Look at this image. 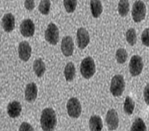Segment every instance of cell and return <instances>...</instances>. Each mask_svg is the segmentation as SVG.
I'll list each match as a JSON object with an SVG mask.
<instances>
[{
    "label": "cell",
    "instance_id": "7c38bea8",
    "mask_svg": "<svg viewBox=\"0 0 149 131\" xmlns=\"http://www.w3.org/2000/svg\"><path fill=\"white\" fill-rule=\"evenodd\" d=\"M61 50L62 54L65 56L68 57L72 55L74 51V43L70 36H66L62 39Z\"/></svg>",
    "mask_w": 149,
    "mask_h": 131
},
{
    "label": "cell",
    "instance_id": "ba28073f",
    "mask_svg": "<svg viewBox=\"0 0 149 131\" xmlns=\"http://www.w3.org/2000/svg\"><path fill=\"white\" fill-rule=\"evenodd\" d=\"M105 121L109 130H116L119 125V118L118 113L115 109H111L107 111Z\"/></svg>",
    "mask_w": 149,
    "mask_h": 131
},
{
    "label": "cell",
    "instance_id": "4316f807",
    "mask_svg": "<svg viewBox=\"0 0 149 131\" xmlns=\"http://www.w3.org/2000/svg\"><path fill=\"white\" fill-rule=\"evenodd\" d=\"M141 39L144 46L149 47V28H146L143 31Z\"/></svg>",
    "mask_w": 149,
    "mask_h": 131
},
{
    "label": "cell",
    "instance_id": "8fae6325",
    "mask_svg": "<svg viewBox=\"0 0 149 131\" xmlns=\"http://www.w3.org/2000/svg\"><path fill=\"white\" fill-rule=\"evenodd\" d=\"M19 56L23 61L27 62L32 55V48L27 41H22L19 45Z\"/></svg>",
    "mask_w": 149,
    "mask_h": 131
},
{
    "label": "cell",
    "instance_id": "83f0119b",
    "mask_svg": "<svg viewBox=\"0 0 149 131\" xmlns=\"http://www.w3.org/2000/svg\"><path fill=\"white\" fill-rule=\"evenodd\" d=\"M24 6L27 11H32L35 8L34 0H25Z\"/></svg>",
    "mask_w": 149,
    "mask_h": 131
},
{
    "label": "cell",
    "instance_id": "7a4b0ae2",
    "mask_svg": "<svg viewBox=\"0 0 149 131\" xmlns=\"http://www.w3.org/2000/svg\"><path fill=\"white\" fill-rule=\"evenodd\" d=\"M80 71L81 76L86 79H90L95 75L96 65L93 58L88 56L82 60L80 66Z\"/></svg>",
    "mask_w": 149,
    "mask_h": 131
},
{
    "label": "cell",
    "instance_id": "603a6c76",
    "mask_svg": "<svg viewBox=\"0 0 149 131\" xmlns=\"http://www.w3.org/2000/svg\"><path fill=\"white\" fill-rule=\"evenodd\" d=\"M126 40L131 46H135L137 42V34L134 28H130L126 33Z\"/></svg>",
    "mask_w": 149,
    "mask_h": 131
},
{
    "label": "cell",
    "instance_id": "9c48e42d",
    "mask_svg": "<svg viewBox=\"0 0 149 131\" xmlns=\"http://www.w3.org/2000/svg\"><path fill=\"white\" fill-rule=\"evenodd\" d=\"M20 32L24 37H32L35 32V25L30 19H25L20 25Z\"/></svg>",
    "mask_w": 149,
    "mask_h": 131
},
{
    "label": "cell",
    "instance_id": "5bb4252c",
    "mask_svg": "<svg viewBox=\"0 0 149 131\" xmlns=\"http://www.w3.org/2000/svg\"><path fill=\"white\" fill-rule=\"evenodd\" d=\"M1 25L4 31L6 32H10L15 29V19L11 13H7L4 15L1 20Z\"/></svg>",
    "mask_w": 149,
    "mask_h": 131
},
{
    "label": "cell",
    "instance_id": "ac0fdd59",
    "mask_svg": "<svg viewBox=\"0 0 149 131\" xmlns=\"http://www.w3.org/2000/svg\"><path fill=\"white\" fill-rule=\"evenodd\" d=\"M33 69L36 75L38 77L40 78L44 75L45 72L46 71V67L45 62L42 61L41 58L36 59L33 64Z\"/></svg>",
    "mask_w": 149,
    "mask_h": 131
},
{
    "label": "cell",
    "instance_id": "cb8c5ba5",
    "mask_svg": "<svg viewBox=\"0 0 149 131\" xmlns=\"http://www.w3.org/2000/svg\"><path fill=\"white\" fill-rule=\"evenodd\" d=\"M128 58V54L124 48H119L116 53V58L117 62L120 64H123L127 61Z\"/></svg>",
    "mask_w": 149,
    "mask_h": 131
},
{
    "label": "cell",
    "instance_id": "484cf974",
    "mask_svg": "<svg viewBox=\"0 0 149 131\" xmlns=\"http://www.w3.org/2000/svg\"><path fill=\"white\" fill-rule=\"evenodd\" d=\"M77 0H64V6L68 13H72L77 7Z\"/></svg>",
    "mask_w": 149,
    "mask_h": 131
},
{
    "label": "cell",
    "instance_id": "7402d4cb",
    "mask_svg": "<svg viewBox=\"0 0 149 131\" xmlns=\"http://www.w3.org/2000/svg\"><path fill=\"white\" fill-rule=\"evenodd\" d=\"M147 130L146 124L140 117H137L131 126V131H146Z\"/></svg>",
    "mask_w": 149,
    "mask_h": 131
},
{
    "label": "cell",
    "instance_id": "5b68a950",
    "mask_svg": "<svg viewBox=\"0 0 149 131\" xmlns=\"http://www.w3.org/2000/svg\"><path fill=\"white\" fill-rule=\"evenodd\" d=\"M68 115L72 118H78L81 114V105L79 99L76 97H71L68 99L66 104Z\"/></svg>",
    "mask_w": 149,
    "mask_h": 131
},
{
    "label": "cell",
    "instance_id": "277c9868",
    "mask_svg": "<svg viewBox=\"0 0 149 131\" xmlns=\"http://www.w3.org/2000/svg\"><path fill=\"white\" fill-rule=\"evenodd\" d=\"M146 8L143 1L138 0L133 4L131 15L135 22L139 23L144 20L146 17Z\"/></svg>",
    "mask_w": 149,
    "mask_h": 131
},
{
    "label": "cell",
    "instance_id": "30bf717a",
    "mask_svg": "<svg viewBox=\"0 0 149 131\" xmlns=\"http://www.w3.org/2000/svg\"><path fill=\"white\" fill-rule=\"evenodd\" d=\"M77 46L80 49H85L90 43L89 33L84 28H80L77 30Z\"/></svg>",
    "mask_w": 149,
    "mask_h": 131
},
{
    "label": "cell",
    "instance_id": "f1b7e54d",
    "mask_svg": "<svg viewBox=\"0 0 149 131\" xmlns=\"http://www.w3.org/2000/svg\"><path fill=\"white\" fill-rule=\"evenodd\" d=\"M19 130L20 131H34V129L27 122H23L21 125L20 128H19Z\"/></svg>",
    "mask_w": 149,
    "mask_h": 131
},
{
    "label": "cell",
    "instance_id": "8992f818",
    "mask_svg": "<svg viewBox=\"0 0 149 131\" xmlns=\"http://www.w3.org/2000/svg\"><path fill=\"white\" fill-rule=\"evenodd\" d=\"M59 30L56 25L53 23H49L45 32V40L51 45L56 46L59 41Z\"/></svg>",
    "mask_w": 149,
    "mask_h": 131
},
{
    "label": "cell",
    "instance_id": "d6986e66",
    "mask_svg": "<svg viewBox=\"0 0 149 131\" xmlns=\"http://www.w3.org/2000/svg\"><path fill=\"white\" fill-rule=\"evenodd\" d=\"M64 77L67 82H71L75 77L76 69L74 64L72 62H70L67 63L64 69Z\"/></svg>",
    "mask_w": 149,
    "mask_h": 131
},
{
    "label": "cell",
    "instance_id": "4fadbf2b",
    "mask_svg": "<svg viewBox=\"0 0 149 131\" xmlns=\"http://www.w3.org/2000/svg\"><path fill=\"white\" fill-rule=\"evenodd\" d=\"M38 95V87L34 83H29L25 91V98L28 102H33L36 100Z\"/></svg>",
    "mask_w": 149,
    "mask_h": 131
},
{
    "label": "cell",
    "instance_id": "2e32d148",
    "mask_svg": "<svg viewBox=\"0 0 149 131\" xmlns=\"http://www.w3.org/2000/svg\"><path fill=\"white\" fill-rule=\"evenodd\" d=\"M102 119L98 115H93L90 118L89 127L92 131H101L103 129Z\"/></svg>",
    "mask_w": 149,
    "mask_h": 131
},
{
    "label": "cell",
    "instance_id": "ffe728a7",
    "mask_svg": "<svg viewBox=\"0 0 149 131\" xmlns=\"http://www.w3.org/2000/svg\"><path fill=\"white\" fill-rule=\"evenodd\" d=\"M129 7L130 5L128 0H120L118 6L119 15L123 17H126L129 12Z\"/></svg>",
    "mask_w": 149,
    "mask_h": 131
},
{
    "label": "cell",
    "instance_id": "52a82bcc",
    "mask_svg": "<svg viewBox=\"0 0 149 131\" xmlns=\"http://www.w3.org/2000/svg\"><path fill=\"white\" fill-rule=\"evenodd\" d=\"M144 63L142 58L138 55L133 56L129 62V71L132 76H138L142 73Z\"/></svg>",
    "mask_w": 149,
    "mask_h": 131
},
{
    "label": "cell",
    "instance_id": "4dcf8cb0",
    "mask_svg": "<svg viewBox=\"0 0 149 131\" xmlns=\"http://www.w3.org/2000/svg\"><path fill=\"white\" fill-rule=\"evenodd\" d=\"M148 130H149V129H148Z\"/></svg>",
    "mask_w": 149,
    "mask_h": 131
},
{
    "label": "cell",
    "instance_id": "d4e9b609",
    "mask_svg": "<svg viewBox=\"0 0 149 131\" xmlns=\"http://www.w3.org/2000/svg\"><path fill=\"white\" fill-rule=\"evenodd\" d=\"M39 11L44 15H47L51 10V1L50 0H41L38 6Z\"/></svg>",
    "mask_w": 149,
    "mask_h": 131
},
{
    "label": "cell",
    "instance_id": "44dd1931",
    "mask_svg": "<svg viewBox=\"0 0 149 131\" xmlns=\"http://www.w3.org/2000/svg\"><path fill=\"white\" fill-rule=\"evenodd\" d=\"M135 109V102L131 97L127 96L124 103V111L127 115H131L133 114Z\"/></svg>",
    "mask_w": 149,
    "mask_h": 131
},
{
    "label": "cell",
    "instance_id": "6da1fadb",
    "mask_svg": "<svg viewBox=\"0 0 149 131\" xmlns=\"http://www.w3.org/2000/svg\"><path fill=\"white\" fill-rule=\"evenodd\" d=\"M40 125L44 131H52L57 125L56 113L52 108L45 109L40 116Z\"/></svg>",
    "mask_w": 149,
    "mask_h": 131
},
{
    "label": "cell",
    "instance_id": "e0dca14e",
    "mask_svg": "<svg viewBox=\"0 0 149 131\" xmlns=\"http://www.w3.org/2000/svg\"><path fill=\"white\" fill-rule=\"evenodd\" d=\"M91 10L95 18H99L103 12V6L100 0H91Z\"/></svg>",
    "mask_w": 149,
    "mask_h": 131
},
{
    "label": "cell",
    "instance_id": "9a60e30c",
    "mask_svg": "<svg viewBox=\"0 0 149 131\" xmlns=\"http://www.w3.org/2000/svg\"><path fill=\"white\" fill-rule=\"evenodd\" d=\"M22 111V106L21 103L17 101L11 102L7 106L8 114L11 118H16L21 115Z\"/></svg>",
    "mask_w": 149,
    "mask_h": 131
},
{
    "label": "cell",
    "instance_id": "3957f363",
    "mask_svg": "<svg viewBox=\"0 0 149 131\" xmlns=\"http://www.w3.org/2000/svg\"><path fill=\"white\" fill-rule=\"evenodd\" d=\"M125 89V79L122 75L118 74L111 79L110 92L114 97H119L123 94Z\"/></svg>",
    "mask_w": 149,
    "mask_h": 131
},
{
    "label": "cell",
    "instance_id": "f546056e",
    "mask_svg": "<svg viewBox=\"0 0 149 131\" xmlns=\"http://www.w3.org/2000/svg\"><path fill=\"white\" fill-rule=\"evenodd\" d=\"M144 98L145 102L149 106V83L144 88Z\"/></svg>",
    "mask_w": 149,
    "mask_h": 131
}]
</instances>
